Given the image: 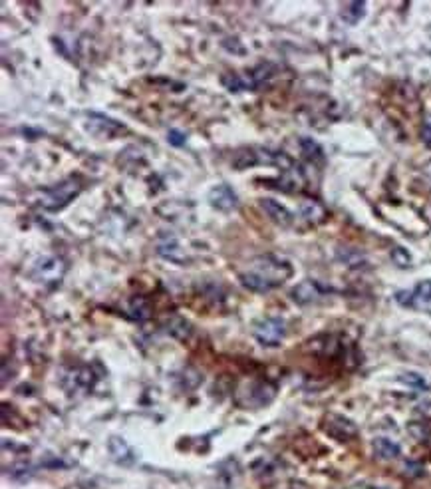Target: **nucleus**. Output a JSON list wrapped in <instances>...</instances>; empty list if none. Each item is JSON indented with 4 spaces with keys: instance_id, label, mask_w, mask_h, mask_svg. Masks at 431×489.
<instances>
[{
    "instance_id": "aec40b11",
    "label": "nucleus",
    "mask_w": 431,
    "mask_h": 489,
    "mask_svg": "<svg viewBox=\"0 0 431 489\" xmlns=\"http://www.w3.org/2000/svg\"><path fill=\"white\" fill-rule=\"evenodd\" d=\"M421 140L425 143V147L431 149V114H425L423 125H421Z\"/></svg>"
},
{
    "instance_id": "f8f14e48",
    "label": "nucleus",
    "mask_w": 431,
    "mask_h": 489,
    "mask_svg": "<svg viewBox=\"0 0 431 489\" xmlns=\"http://www.w3.org/2000/svg\"><path fill=\"white\" fill-rule=\"evenodd\" d=\"M107 450H109V455L114 457V461H118L121 466H132V464L136 461L132 448H129L127 441L121 439V437H112L109 444H107Z\"/></svg>"
},
{
    "instance_id": "6e6552de",
    "label": "nucleus",
    "mask_w": 431,
    "mask_h": 489,
    "mask_svg": "<svg viewBox=\"0 0 431 489\" xmlns=\"http://www.w3.org/2000/svg\"><path fill=\"white\" fill-rule=\"evenodd\" d=\"M86 129L92 136H98V138H114L123 132V125L120 122L105 118V116H100V114H90Z\"/></svg>"
},
{
    "instance_id": "423d86ee",
    "label": "nucleus",
    "mask_w": 431,
    "mask_h": 489,
    "mask_svg": "<svg viewBox=\"0 0 431 489\" xmlns=\"http://www.w3.org/2000/svg\"><path fill=\"white\" fill-rule=\"evenodd\" d=\"M324 432H326L328 436L340 439V441H348V439L356 437V434H358L354 422H350L344 416H338V414H328L326 418H324Z\"/></svg>"
},
{
    "instance_id": "ddd939ff",
    "label": "nucleus",
    "mask_w": 431,
    "mask_h": 489,
    "mask_svg": "<svg viewBox=\"0 0 431 489\" xmlns=\"http://www.w3.org/2000/svg\"><path fill=\"white\" fill-rule=\"evenodd\" d=\"M300 215L302 219H306L311 225H318L326 219V207L320 203V201H314V199H304L300 203Z\"/></svg>"
},
{
    "instance_id": "a211bd4d",
    "label": "nucleus",
    "mask_w": 431,
    "mask_h": 489,
    "mask_svg": "<svg viewBox=\"0 0 431 489\" xmlns=\"http://www.w3.org/2000/svg\"><path fill=\"white\" fill-rule=\"evenodd\" d=\"M414 302H431V280H419L417 287L414 289Z\"/></svg>"
},
{
    "instance_id": "f257e3e1",
    "label": "nucleus",
    "mask_w": 431,
    "mask_h": 489,
    "mask_svg": "<svg viewBox=\"0 0 431 489\" xmlns=\"http://www.w3.org/2000/svg\"><path fill=\"white\" fill-rule=\"evenodd\" d=\"M291 277H293L291 262L273 257V255H264V257H257L249 262L246 271L241 273V282L249 291L269 293L276 287H280Z\"/></svg>"
},
{
    "instance_id": "0eeeda50",
    "label": "nucleus",
    "mask_w": 431,
    "mask_h": 489,
    "mask_svg": "<svg viewBox=\"0 0 431 489\" xmlns=\"http://www.w3.org/2000/svg\"><path fill=\"white\" fill-rule=\"evenodd\" d=\"M276 388L269 382H255V384H249L246 388V394H242L246 400L242 402V406H249V408H260V406H266V404L273 402L275 398Z\"/></svg>"
},
{
    "instance_id": "20e7f679",
    "label": "nucleus",
    "mask_w": 431,
    "mask_h": 489,
    "mask_svg": "<svg viewBox=\"0 0 431 489\" xmlns=\"http://www.w3.org/2000/svg\"><path fill=\"white\" fill-rule=\"evenodd\" d=\"M286 334V324L278 316H269L255 326V336L262 346H278Z\"/></svg>"
},
{
    "instance_id": "f03ea898",
    "label": "nucleus",
    "mask_w": 431,
    "mask_h": 489,
    "mask_svg": "<svg viewBox=\"0 0 431 489\" xmlns=\"http://www.w3.org/2000/svg\"><path fill=\"white\" fill-rule=\"evenodd\" d=\"M80 191L82 187L76 179H66L60 185L40 193V205L46 211H62Z\"/></svg>"
},
{
    "instance_id": "4be33fe9",
    "label": "nucleus",
    "mask_w": 431,
    "mask_h": 489,
    "mask_svg": "<svg viewBox=\"0 0 431 489\" xmlns=\"http://www.w3.org/2000/svg\"><path fill=\"white\" fill-rule=\"evenodd\" d=\"M167 140H169V143L175 145V147H181V145H185V134H181V132H177V129H171V132L167 134Z\"/></svg>"
},
{
    "instance_id": "7ed1b4c3",
    "label": "nucleus",
    "mask_w": 431,
    "mask_h": 489,
    "mask_svg": "<svg viewBox=\"0 0 431 489\" xmlns=\"http://www.w3.org/2000/svg\"><path fill=\"white\" fill-rule=\"evenodd\" d=\"M64 275H66V262L60 257H52V255L36 259L32 269H30V277L42 284H56L64 279Z\"/></svg>"
},
{
    "instance_id": "2eb2a0df",
    "label": "nucleus",
    "mask_w": 431,
    "mask_h": 489,
    "mask_svg": "<svg viewBox=\"0 0 431 489\" xmlns=\"http://www.w3.org/2000/svg\"><path fill=\"white\" fill-rule=\"evenodd\" d=\"M366 14V2H348L342 6L340 18L346 24H358Z\"/></svg>"
},
{
    "instance_id": "412c9836",
    "label": "nucleus",
    "mask_w": 431,
    "mask_h": 489,
    "mask_svg": "<svg viewBox=\"0 0 431 489\" xmlns=\"http://www.w3.org/2000/svg\"><path fill=\"white\" fill-rule=\"evenodd\" d=\"M403 382H408V384L412 386H417V388H425V380L419 376V374H414V372H408V374H403V378H401Z\"/></svg>"
},
{
    "instance_id": "39448f33",
    "label": "nucleus",
    "mask_w": 431,
    "mask_h": 489,
    "mask_svg": "<svg viewBox=\"0 0 431 489\" xmlns=\"http://www.w3.org/2000/svg\"><path fill=\"white\" fill-rule=\"evenodd\" d=\"M98 380L100 378H98V374L94 372L92 366L72 368L64 378V388L68 390L70 394H86L96 386Z\"/></svg>"
},
{
    "instance_id": "9d476101",
    "label": "nucleus",
    "mask_w": 431,
    "mask_h": 489,
    "mask_svg": "<svg viewBox=\"0 0 431 489\" xmlns=\"http://www.w3.org/2000/svg\"><path fill=\"white\" fill-rule=\"evenodd\" d=\"M328 293V289H324L318 280H302L300 284H296L293 289L294 302L298 304H311L316 302L318 298H322Z\"/></svg>"
},
{
    "instance_id": "5701e85b",
    "label": "nucleus",
    "mask_w": 431,
    "mask_h": 489,
    "mask_svg": "<svg viewBox=\"0 0 431 489\" xmlns=\"http://www.w3.org/2000/svg\"><path fill=\"white\" fill-rule=\"evenodd\" d=\"M428 217H430V221H431V207H430V209H428Z\"/></svg>"
},
{
    "instance_id": "dca6fc26",
    "label": "nucleus",
    "mask_w": 431,
    "mask_h": 489,
    "mask_svg": "<svg viewBox=\"0 0 431 489\" xmlns=\"http://www.w3.org/2000/svg\"><path fill=\"white\" fill-rule=\"evenodd\" d=\"M300 149H302L304 158L312 163H324V152H322L320 143H316L311 138H302L300 140Z\"/></svg>"
},
{
    "instance_id": "f3484780",
    "label": "nucleus",
    "mask_w": 431,
    "mask_h": 489,
    "mask_svg": "<svg viewBox=\"0 0 431 489\" xmlns=\"http://www.w3.org/2000/svg\"><path fill=\"white\" fill-rule=\"evenodd\" d=\"M129 315L134 316V318H138V320L147 318V316H149V304H147V300L143 297L134 298L132 304H129Z\"/></svg>"
},
{
    "instance_id": "4468645a",
    "label": "nucleus",
    "mask_w": 431,
    "mask_h": 489,
    "mask_svg": "<svg viewBox=\"0 0 431 489\" xmlns=\"http://www.w3.org/2000/svg\"><path fill=\"white\" fill-rule=\"evenodd\" d=\"M401 452L399 444H396L390 437H376L374 439V454L378 455L379 459H394Z\"/></svg>"
},
{
    "instance_id": "9b49d317",
    "label": "nucleus",
    "mask_w": 431,
    "mask_h": 489,
    "mask_svg": "<svg viewBox=\"0 0 431 489\" xmlns=\"http://www.w3.org/2000/svg\"><path fill=\"white\" fill-rule=\"evenodd\" d=\"M260 209L266 213V217L273 221V223H276L278 227H291L294 221L293 213L286 209L284 205H280L278 201H275V199H260Z\"/></svg>"
},
{
    "instance_id": "1a4fd4ad",
    "label": "nucleus",
    "mask_w": 431,
    "mask_h": 489,
    "mask_svg": "<svg viewBox=\"0 0 431 489\" xmlns=\"http://www.w3.org/2000/svg\"><path fill=\"white\" fill-rule=\"evenodd\" d=\"M207 199L209 203H211V207H215V209L219 211H233L237 209V205H239V197H237V193L233 191L229 185H224V183L215 185V187L209 191Z\"/></svg>"
},
{
    "instance_id": "6ab92c4d",
    "label": "nucleus",
    "mask_w": 431,
    "mask_h": 489,
    "mask_svg": "<svg viewBox=\"0 0 431 489\" xmlns=\"http://www.w3.org/2000/svg\"><path fill=\"white\" fill-rule=\"evenodd\" d=\"M392 261L396 262L399 269H408V267L412 264V257H410V253H408L406 249L396 247V249L392 251Z\"/></svg>"
}]
</instances>
